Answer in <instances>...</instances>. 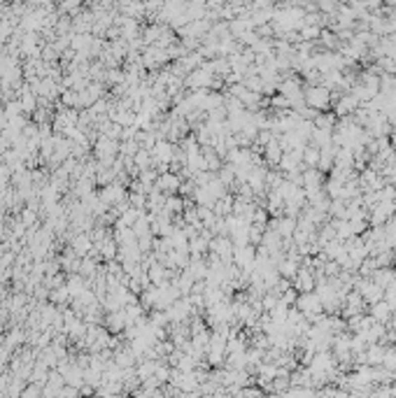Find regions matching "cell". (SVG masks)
Instances as JSON below:
<instances>
[{
	"label": "cell",
	"instance_id": "8992f818",
	"mask_svg": "<svg viewBox=\"0 0 396 398\" xmlns=\"http://www.w3.org/2000/svg\"><path fill=\"white\" fill-rule=\"evenodd\" d=\"M371 312H373V319H375V321H387V319H389V314H391V308L387 305V301H380V303L373 305Z\"/></svg>",
	"mask_w": 396,
	"mask_h": 398
},
{
	"label": "cell",
	"instance_id": "ba28073f",
	"mask_svg": "<svg viewBox=\"0 0 396 398\" xmlns=\"http://www.w3.org/2000/svg\"><path fill=\"white\" fill-rule=\"evenodd\" d=\"M303 163L305 165H310V168H317L319 165V149L317 147H305L303 149Z\"/></svg>",
	"mask_w": 396,
	"mask_h": 398
},
{
	"label": "cell",
	"instance_id": "52a82bcc",
	"mask_svg": "<svg viewBox=\"0 0 396 398\" xmlns=\"http://www.w3.org/2000/svg\"><path fill=\"white\" fill-rule=\"evenodd\" d=\"M163 210L168 212V214H177V212L182 214V212H184V200L180 198V196H168V198H165V207H163Z\"/></svg>",
	"mask_w": 396,
	"mask_h": 398
},
{
	"label": "cell",
	"instance_id": "7c38bea8",
	"mask_svg": "<svg viewBox=\"0 0 396 398\" xmlns=\"http://www.w3.org/2000/svg\"><path fill=\"white\" fill-rule=\"evenodd\" d=\"M131 361H133V359H131V352H119V356H117V363H119V366H128Z\"/></svg>",
	"mask_w": 396,
	"mask_h": 398
},
{
	"label": "cell",
	"instance_id": "5bb4252c",
	"mask_svg": "<svg viewBox=\"0 0 396 398\" xmlns=\"http://www.w3.org/2000/svg\"><path fill=\"white\" fill-rule=\"evenodd\" d=\"M394 326H396V317H394Z\"/></svg>",
	"mask_w": 396,
	"mask_h": 398
},
{
	"label": "cell",
	"instance_id": "7a4b0ae2",
	"mask_svg": "<svg viewBox=\"0 0 396 398\" xmlns=\"http://www.w3.org/2000/svg\"><path fill=\"white\" fill-rule=\"evenodd\" d=\"M180 187H182V180H180V175H175V173H161V177L156 180V191H161L168 198V196H175L177 191H180Z\"/></svg>",
	"mask_w": 396,
	"mask_h": 398
},
{
	"label": "cell",
	"instance_id": "277c9868",
	"mask_svg": "<svg viewBox=\"0 0 396 398\" xmlns=\"http://www.w3.org/2000/svg\"><path fill=\"white\" fill-rule=\"evenodd\" d=\"M296 305H299V312L308 314V317H315V314H319V310H322V301H319L317 294H301Z\"/></svg>",
	"mask_w": 396,
	"mask_h": 398
},
{
	"label": "cell",
	"instance_id": "30bf717a",
	"mask_svg": "<svg viewBox=\"0 0 396 398\" xmlns=\"http://www.w3.org/2000/svg\"><path fill=\"white\" fill-rule=\"evenodd\" d=\"M301 35H303L305 42H310L317 35H322V28H319V26H303V28H301Z\"/></svg>",
	"mask_w": 396,
	"mask_h": 398
},
{
	"label": "cell",
	"instance_id": "9c48e42d",
	"mask_svg": "<svg viewBox=\"0 0 396 398\" xmlns=\"http://www.w3.org/2000/svg\"><path fill=\"white\" fill-rule=\"evenodd\" d=\"M19 103H21V109H24V112H35V93H31L28 89H24Z\"/></svg>",
	"mask_w": 396,
	"mask_h": 398
},
{
	"label": "cell",
	"instance_id": "3957f363",
	"mask_svg": "<svg viewBox=\"0 0 396 398\" xmlns=\"http://www.w3.org/2000/svg\"><path fill=\"white\" fill-rule=\"evenodd\" d=\"M292 284L299 294H312V289H315V272H312L310 268L301 265L299 272H296V277L292 279Z\"/></svg>",
	"mask_w": 396,
	"mask_h": 398
},
{
	"label": "cell",
	"instance_id": "8fae6325",
	"mask_svg": "<svg viewBox=\"0 0 396 398\" xmlns=\"http://www.w3.org/2000/svg\"><path fill=\"white\" fill-rule=\"evenodd\" d=\"M63 103L77 107V91H66V93H63Z\"/></svg>",
	"mask_w": 396,
	"mask_h": 398
},
{
	"label": "cell",
	"instance_id": "5b68a950",
	"mask_svg": "<svg viewBox=\"0 0 396 398\" xmlns=\"http://www.w3.org/2000/svg\"><path fill=\"white\" fill-rule=\"evenodd\" d=\"M73 252L77 254V256H82V259H84L86 254L91 252V238L84 236V233H82V236H77L73 240Z\"/></svg>",
	"mask_w": 396,
	"mask_h": 398
},
{
	"label": "cell",
	"instance_id": "4fadbf2b",
	"mask_svg": "<svg viewBox=\"0 0 396 398\" xmlns=\"http://www.w3.org/2000/svg\"><path fill=\"white\" fill-rule=\"evenodd\" d=\"M0 210H3V198H0Z\"/></svg>",
	"mask_w": 396,
	"mask_h": 398
},
{
	"label": "cell",
	"instance_id": "6da1fadb",
	"mask_svg": "<svg viewBox=\"0 0 396 398\" xmlns=\"http://www.w3.org/2000/svg\"><path fill=\"white\" fill-rule=\"evenodd\" d=\"M303 98H305V105H308L310 109H315V112H319V109H329V105H331V91L322 84L310 86Z\"/></svg>",
	"mask_w": 396,
	"mask_h": 398
}]
</instances>
